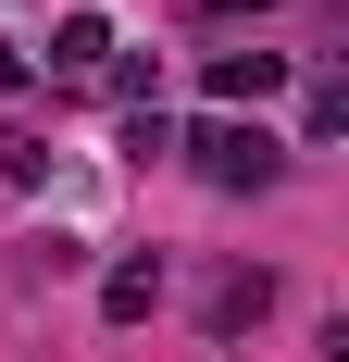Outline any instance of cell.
Returning <instances> with one entry per match:
<instances>
[{"instance_id": "cell-3", "label": "cell", "mask_w": 349, "mask_h": 362, "mask_svg": "<svg viewBox=\"0 0 349 362\" xmlns=\"http://www.w3.org/2000/svg\"><path fill=\"white\" fill-rule=\"evenodd\" d=\"M262 313H275V275H262V262H237V275H212V300H200V325H212V337H249Z\"/></svg>"}, {"instance_id": "cell-7", "label": "cell", "mask_w": 349, "mask_h": 362, "mask_svg": "<svg viewBox=\"0 0 349 362\" xmlns=\"http://www.w3.org/2000/svg\"><path fill=\"white\" fill-rule=\"evenodd\" d=\"M200 13H212V25H237V13H275V0H200Z\"/></svg>"}, {"instance_id": "cell-4", "label": "cell", "mask_w": 349, "mask_h": 362, "mask_svg": "<svg viewBox=\"0 0 349 362\" xmlns=\"http://www.w3.org/2000/svg\"><path fill=\"white\" fill-rule=\"evenodd\" d=\"M100 313H112V325H150V313H162V262H112V275H100Z\"/></svg>"}, {"instance_id": "cell-1", "label": "cell", "mask_w": 349, "mask_h": 362, "mask_svg": "<svg viewBox=\"0 0 349 362\" xmlns=\"http://www.w3.org/2000/svg\"><path fill=\"white\" fill-rule=\"evenodd\" d=\"M187 150H200V175L225 187V200H249V187H275V175H287V138H275V125H237V112H212Z\"/></svg>"}, {"instance_id": "cell-8", "label": "cell", "mask_w": 349, "mask_h": 362, "mask_svg": "<svg viewBox=\"0 0 349 362\" xmlns=\"http://www.w3.org/2000/svg\"><path fill=\"white\" fill-rule=\"evenodd\" d=\"M0 88H25V50H13V37H0Z\"/></svg>"}, {"instance_id": "cell-2", "label": "cell", "mask_w": 349, "mask_h": 362, "mask_svg": "<svg viewBox=\"0 0 349 362\" xmlns=\"http://www.w3.org/2000/svg\"><path fill=\"white\" fill-rule=\"evenodd\" d=\"M200 88H212L225 112H262V100L287 88V63H275V50H212V63H200Z\"/></svg>"}, {"instance_id": "cell-5", "label": "cell", "mask_w": 349, "mask_h": 362, "mask_svg": "<svg viewBox=\"0 0 349 362\" xmlns=\"http://www.w3.org/2000/svg\"><path fill=\"white\" fill-rule=\"evenodd\" d=\"M100 50H112V13H63L50 25V75H100Z\"/></svg>"}, {"instance_id": "cell-6", "label": "cell", "mask_w": 349, "mask_h": 362, "mask_svg": "<svg viewBox=\"0 0 349 362\" xmlns=\"http://www.w3.org/2000/svg\"><path fill=\"white\" fill-rule=\"evenodd\" d=\"M0 175H13V187H50V150H37L25 125H0Z\"/></svg>"}]
</instances>
